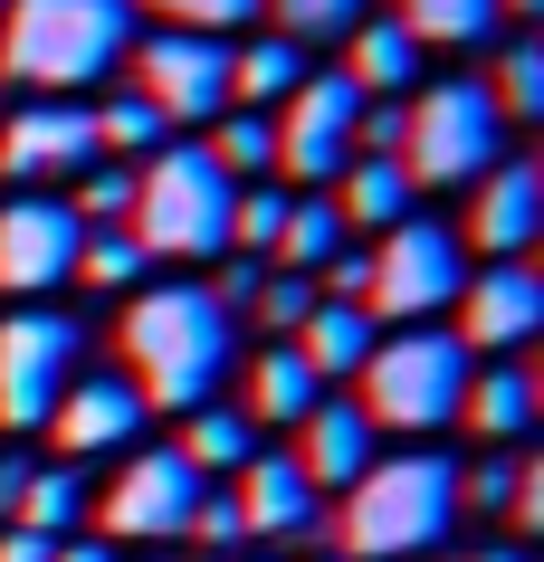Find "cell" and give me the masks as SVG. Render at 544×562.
<instances>
[{
  "label": "cell",
  "instance_id": "6da1fadb",
  "mask_svg": "<svg viewBox=\"0 0 544 562\" xmlns=\"http://www.w3.org/2000/svg\"><path fill=\"white\" fill-rule=\"evenodd\" d=\"M230 372V315L211 286H134L124 305V382L144 411H201Z\"/></svg>",
  "mask_w": 544,
  "mask_h": 562
},
{
  "label": "cell",
  "instance_id": "7a4b0ae2",
  "mask_svg": "<svg viewBox=\"0 0 544 562\" xmlns=\"http://www.w3.org/2000/svg\"><path fill=\"white\" fill-rule=\"evenodd\" d=\"M134 48V0H10L0 10V77L38 95H77L115 77Z\"/></svg>",
  "mask_w": 544,
  "mask_h": 562
},
{
  "label": "cell",
  "instance_id": "3957f363",
  "mask_svg": "<svg viewBox=\"0 0 544 562\" xmlns=\"http://www.w3.org/2000/svg\"><path fill=\"white\" fill-rule=\"evenodd\" d=\"M449 525H458V468L440 448H401V458H373L344 486L334 543H344V562H411Z\"/></svg>",
  "mask_w": 544,
  "mask_h": 562
},
{
  "label": "cell",
  "instance_id": "277c9868",
  "mask_svg": "<svg viewBox=\"0 0 544 562\" xmlns=\"http://www.w3.org/2000/svg\"><path fill=\"white\" fill-rule=\"evenodd\" d=\"M458 391H468V344L440 325H401V334H373V353L354 372V411L373 429L430 439L458 419Z\"/></svg>",
  "mask_w": 544,
  "mask_h": 562
},
{
  "label": "cell",
  "instance_id": "5b68a950",
  "mask_svg": "<svg viewBox=\"0 0 544 562\" xmlns=\"http://www.w3.org/2000/svg\"><path fill=\"white\" fill-rule=\"evenodd\" d=\"M230 201H240V181L220 172L201 144H163L134 172L124 229H134L144 258H230Z\"/></svg>",
  "mask_w": 544,
  "mask_h": 562
},
{
  "label": "cell",
  "instance_id": "8992f818",
  "mask_svg": "<svg viewBox=\"0 0 544 562\" xmlns=\"http://www.w3.org/2000/svg\"><path fill=\"white\" fill-rule=\"evenodd\" d=\"M392 162L411 172V191H468L478 172H497L507 162V115H497L487 77H440V87L411 95Z\"/></svg>",
  "mask_w": 544,
  "mask_h": 562
},
{
  "label": "cell",
  "instance_id": "52a82bcc",
  "mask_svg": "<svg viewBox=\"0 0 544 562\" xmlns=\"http://www.w3.org/2000/svg\"><path fill=\"white\" fill-rule=\"evenodd\" d=\"M363 315L373 325H430L440 305H458V286H468V248H458L449 220H392L382 229V248H363Z\"/></svg>",
  "mask_w": 544,
  "mask_h": 562
},
{
  "label": "cell",
  "instance_id": "ba28073f",
  "mask_svg": "<svg viewBox=\"0 0 544 562\" xmlns=\"http://www.w3.org/2000/svg\"><path fill=\"white\" fill-rule=\"evenodd\" d=\"M87 372V334L48 315V305H20L10 325H0V429L20 439V429H48L58 411V391Z\"/></svg>",
  "mask_w": 544,
  "mask_h": 562
},
{
  "label": "cell",
  "instance_id": "9c48e42d",
  "mask_svg": "<svg viewBox=\"0 0 544 562\" xmlns=\"http://www.w3.org/2000/svg\"><path fill=\"white\" fill-rule=\"evenodd\" d=\"M277 172L306 181V191H334L344 162H354V124H363V95L344 87V67H306L297 95L277 105Z\"/></svg>",
  "mask_w": 544,
  "mask_h": 562
},
{
  "label": "cell",
  "instance_id": "30bf717a",
  "mask_svg": "<svg viewBox=\"0 0 544 562\" xmlns=\"http://www.w3.org/2000/svg\"><path fill=\"white\" fill-rule=\"evenodd\" d=\"M124 58H134V95H144L163 124H220L230 115V38L153 30V38H134Z\"/></svg>",
  "mask_w": 544,
  "mask_h": 562
},
{
  "label": "cell",
  "instance_id": "8fae6325",
  "mask_svg": "<svg viewBox=\"0 0 544 562\" xmlns=\"http://www.w3.org/2000/svg\"><path fill=\"white\" fill-rule=\"evenodd\" d=\"M201 496H211V476L181 468V448H134L124 476L106 486V533H124V543H181Z\"/></svg>",
  "mask_w": 544,
  "mask_h": 562
},
{
  "label": "cell",
  "instance_id": "7c38bea8",
  "mask_svg": "<svg viewBox=\"0 0 544 562\" xmlns=\"http://www.w3.org/2000/svg\"><path fill=\"white\" fill-rule=\"evenodd\" d=\"M106 153H96V105L87 95H38V105H20V115L0 124V172L10 181H77L96 172Z\"/></svg>",
  "mask_w": 544,
  "mask_h": 562
},
{
  "label": "cell",
  "instance_id": "4fadbf2b",
  "mask_svg": "<svg viewBox=\"0 0 544 562\" xmlns=\"http://www.w3.org/2000/svg\"><path fill=\"white\" fill-rule=\"evenodd\" d=\"M77 238H87V220L67 201H10L0 210V296H48V286H67L77 277Z\"/></svg>",
  "mask_w": 544,
  "mask_h": 562
},
{
  "label": "cell",
  "instance_id": "5bb4252c",
  "mask_svg": "<svg viewBox=\"0 0 544 562\" xmlns=\"http://www.w3.org/2000/svg\"><path fill=\"white\" fill-rule=\"evenodd\" d=\"M535 325H544V277L525 258H497L458 286V344L468 353H515V344H535Z\"/></svg>",
  "mask_w": 544,
  "mask_h": 562
},
{
  "label": "cell",
  "instance_id": "9a60e30c",
  "mask_svg": "<svg viewBox=\"0 0 544 562\" xmlns=\"http://www.w3.org/2000/svg\"><path fill=\"white\" fill-rule=\"evenodd\" d=\"M134 429H144V401H134L124 372H77V382L58 391V411H48V439L67 448V468L134 448Z\"/></svg>",
  "mask_w": 544,
  "mask_h": 562
},
{
  "label": "cell",
  "instance_id": "2e32d148",
  "mask_svg": "<svg viewBox=\"0 0 544 562\" xmlns=\"http://www.w3.org/2000/svg\"><path fill=\"white\" fill-rule=\"evenodd\" d=\"M544 229V172L525 162V153H507L497 172L468 181V248H487V258H525Z\"/></svg>",
  "mask_w": 544,
  "mask_h": 562
},
{
  "label": "cell",
  "instance_id": "e0dca14e",
  "mask_svg": "<svg viewBox=\"0 0 544 562\" xmlns=\"http://www.w3.org/2000/svg\"><path fill=\"white\" fill-rule=\"evenodd\" d=\"M373 439H382V429H373L354 401H315V411L297 419V448H287V458L306 468V486H315V496H344V486L373 468Z\"/></svg>",
  "mask_w": 544,
  "mask_h": 562
},
{
  "label": "cell",
  "instance_id": "ac0fdd59",
  "mask_svg": "<svg viewBox=\"0 0 544 562\" xmlns=\"http://www.w3.org/2000/svg\"><path fill=\"white\" fill-rule=\"evenodd\" d=\"M230 505H240L248 533H287V543L315 533V486H306V468L287 458V448H258V458L230 476Z\"/></svg>",
  "mask_w": 544,
  "mask_h": 562
},
{
  "label": "cell",
  "instance_id": "d6986e66",
  "mask_svg": "<svg viewBox=\"0 0 544 562\" xmlns=\"http://www.w3.org/2000/svg\"><path fill=\"white\" fill-rule=\"evenodd\" d=\"M421 38L401 30V20H363L354 38H344V87L363 95V105H401V95L421 87Z\"/></svg>",
  "mask_w": 544,
  "mask_h": 562
},
{
  "label": "cell",
  "instance_id": "ffe728a7",
  "mask_svg": "<svg viewBox=\"0 0 544 562\" xmlns=\"http://www.w3.org/2000/svg\"><path fill=\"white\" fill-rule=\"evenodd\" d=\"M373 315H363V305H334V296H315V315H306L297 334H287V344H297V362L306 372H315V382H354L363 372V353H373Z\"/></svg>",
  "mask_w": 544,
  "mask_h": 562
},
{
  "label": "cell",
  "instance_id": "44dd1931",
  "mask_svg": "<svg viewBox=\"0 0 544 562\" xmlns=\"http://www.w3.org/2000/svg\"><path fill=\"white\" fill-rule=\"evenodd\" d=\"M344 210H334V191H287V220H277V248L268 267H287V277H315L325 258H344Z\"/></svg>",
  "mask_w": 544,
  "mask_h": 562
},
{
  "label": "cell",
  "instance_id": "7402d4cb",
  "mask_svg": "<svg viewBox=\"0 0 544 562\" xmlns=\"http://www.w3.org/2000/svg\"><path fill=\"white\" fill-rule=\"evenodd\" d=\"M411 172H401L392 153H354L344 162V181H334V210H344V229H392V220H411Z\"/></svg>",
  "mask_w": 544,
  "mask_h": 562
},
{
  "label": "cell",
  "instance_id": "603a6c76",
  "mask_svg": "<svg viewBox=\"0 0 544 562\" xmlns=\"http://www.w3.org/2000/svg\"><path fill=\"white\" fill-rule=\"evenodd\" d=\"M306 48L297 38H240V48H230V105H248V115H268V105H287V95H297V77H306Z\"/></svg>",
  "mask_w": 544,
  "mask_h": 562
},
{
  "label": "cell",
  "instance_id": "cb8c5ba5",
  "mask_svg": "<svg viewBox=\"0 0 544 562\" xmlns=\"http://www.w3.org/2000/svg\"><path fill=\"white\" fill-rule=\"evenodd\" d=\"M315 401H325V382H315V372H306L297 362V344H268V353L248 362V429H258V419H277V429H297L306 411H315Z\"/></svg>",
  "mask_w": 544,
  "mask_h": 562
},
{
  "label": "cell",
  "instance_id": "d4e9b609",
  "mask_svg": "<svg viewBox=\"0 0 544 562\" xmlns=\"http://www.w3.org/2000/svg\"><path fill=\"white\" fill-rule=\"evenodd\" d=\"M10 525L38 533V543H77V525H87V468H30Z\"/></svg>",
  "mask_w": 544,
  "mask_h": 562
},
{
  "label": "cell",
  "instance_id": "484cf974",
  "mask_svg": "<svg viewBox=\"0 0 544 562\" xmlns=\"http://www.w3.org/2000/svg\"><path fill=\"white\" fill-rule=\"evenodd\" d=\"M458 411H468V429H478V439H525V419H535V372H525V362L468 372Z\"/></svg>",
  "mask_w": 544,
  "mask_h": 562
},
{
  "label": "cell",
  "instance_id": "4316f807",
  "mask_svg": "<svg viewBox=\"0 0 544 562\" xmlns=\"http://www.w3.org/2000/svg\"><path fill=\"white\" fill-rule=\"evenodd\" d=\"M248 458H258V429H248L240 411H220V401L181 411V468L191 476H240Z\"/></svg>",
  "mask_w": 544,
  "mask_h": 562
},
{
  "label": "cell",
  "instance_id": "83f0119b",
  "mask_svg": "<svg viewBox=\"0 0 544 562\" xmlns=\"http://www.w3.org/2000/svg\"><path fill=\"white\" fill-rule=\"evenodd\" d=\"M392 20L421 38V48H478V38H497L507 10H497V0H392Z\"/></svg>",
  "mask_w": 544,
  "mask_h": 562
},
{
  "label": "cell",
  "instance_id": "f1b7e54d",
  "mask_svg": "<svg viewBox=\"0 0 544 562\" xmlns=\"http://www.w3.org/2000/svg\"><path fill=\"white\" fill-rule=\"evenodd\" d=\"M144 248H134V229H87L77 238V277H87L96 296H134V286H144Z\"/></svg>",
  "mask_w": 544,
  "mask_h": 562
},
{
  "label": "cell",
  "instance_id": "f546056e",
  "mask_svg": "<svg viewBox=\"0 0 544 562\" xmlns=\"http://www.w3.org/2000/svg\"><path fill=\"white\" fill-rule=\"evenodd\" d=\"M163 144H173V124L153 115L144 95H115V105H96V153H115V162H153Z\"/></svg>",
  "mask_w": 544,
  "mask_h": 562
},
{
  "label": "cell",
  "instance_id": "4dcf8cb0",
  "mask_svg": "<svg viewBox=\"0 0 544 562\" xmlns=\"http://www.w3.org/2000/svg\"><path fill=\"white\" fill-rule=\"evenodd\" d=\"M487 95H497V115H507V124H535L544 115V38H507V58H497Z\"/></svg>",
  "mask_w": 544,
  "mask_h": 562
},
{
  "label": "cell",
  "instance_id": "1f68e13d",
  "mask_svg": "<svg viewBox=\"0 0 544 562\" xmlns=\"http://www.w3.org/2000/svg\"><path fill=\"white\" fill-rule=\"evenodd\" d=\"M268 20H277V38H297L315 58V38H354L373 20V0H268Z\"/></svg>",
  "mask_w": 544,
  "mask_h": 562
},
{
  "label": "cell",
  "instance_id": "d6a6232c",
  "mask_svg": "<svg viewBox=\"0 0 544 562\" xmlns=\"http://www.w3.org/2000/svg\"><path fill=\"white\" fill-rule=\"evenodd\" d=\"M201 153H211V162H220L230 181H258V172H277V124L240 105V115H220V134H211Z\"/></svg>",
  "mask_w": 544,
  "mask_h": 562
},
{
  "label": "cell",
  "instance_id": "836d02e7",
  "mask_svg": "<svg viewBox=\"0 0 544 562\" xmlns=\"http://www.w3.org/2000/svg\"><path fill=\"white\" fill-rule=\"evenodd\" d=\"M277 220H287V191L240 181V201H230V248H240V258H268V248H277Z\"/></svg>",
  "mask_w": 544,
  "mask_h": 562
},
{
  "label": "cell",
  "instance_id": "e575fe53",
  "mask_svg": "<svg viewBox=\"0 0 544 562\" xmlns=\"http://www.w3.org/2000/svg\"><path fill=\"white\" fill-rule=\"evenodd\" d=\"M77 220H87V229H124V210H134V172H124V162H96V172H77Z\"/></svg>",
  "mask_w": 544,
  "mask_h": 562
},
{
  "label": "cell",
  "instance_id": "d590c367",
  "mask_svg": "<svg viewBox=\"0 0 544 562\" xmlns=\"http://www.w3.org/2000/svg\"><path fill=\"white\" fill-rule=\"evenodd\" d=\"M144 10H163V30H201V38H230L248 30L268 0H144Z\"/></svg>",
  "mask_w": 544,
  "mask_h": 562
},
{
  "label": "cell",
  "instance_id": "8d00e7d4",
  "mask_svg": "<svg viewBox=\"0 0 544 562\" xmlns=\"http://www.w3.org/2000/svg\"><path fill=\"white\" fill-rule=\"evenodd\" d=\"M248 315H258V325L287 344V334L315 315V277H287V267H268V286H258V305H248Z\"/></svg>",
  "mask_w": 544,
  "mask_h": 562
},
{
  "label": "cell",
  "instance_id": "74e56055",
  "mask_svg": "<svg viewBox=\"0 0 544 562\" xmlns=\"http://www.w3.org/2000/svg\"><path fill=\"white\" fill-rule=\"evenodd\" d=\"M191 543H211V562H220V553H240V543H248L240 505H230V496H201V515H191Z\"/></svg>",
  "mask_w": 544,
  "mask_h": 562
},
{
  "label": "cell",
  "instance_id": "f35d334b",
  "mask_svg": "<svg viewBox=\"0 0 544 562\" xmlns=\"http://www.w3.org/2000/svg\"><path fill=\"white\" fill-rule=\"evenodd\" d=\"M258 286H268V258H230V267H220V286H211V305H220V315H248Z\"/></svg>",
  "mask_w": 544,
  "mask_h": 562
},
{
  "label": "cell",
  "instance_id": "ab89813d",
  "mask_svg": "<svg viewBox=\"0 0 544 562\" xmlns=\"http://www.w3.org/2000/svg\"><path fill=\"white\" fill-rule=\"evenodd\" d=\"M48 553H58V543H38V533H20V525L0 533V562H48Z\"/></svg>",
  "mask_w": 544,
  "mask_h": 562
},
{
  "label": "cell",
  "instance_id": "60d3db41",
  "mask_svg": "<svg viewBox=\"0 0 544 562\" xmlns=\"http://www.w3.org/2000/svg\"><path fill=\"white\" fill-rule=\"evenodd\" d=\"M20 486H30V458H0V515L20 505Z\"/></svg>",
  "mask_w": 544,
  "mask_h": 562
},
{
  "label": "cell",
  "instance_id": "b9f144b4",
  "mask_svg": "<svg viewBox=\"0 0 544 562\" xmlns=\"http://www.w3.org/2000/svg\"><path fill=\"white\" fill-rule=\"evenodd\" d=\"M48 562H115V543H58Z\"/></svg>",
  "mask_w": 544,
  "mask_h": 562
},
{
  "label": "cell",
  "instance_id": "7bdbcfd3",
  "mask_svg": "<svg viewBox=\"0 0 544 562\" xmlns=\"http://www.w3.org/2000/svg\"><path fill=\"white\" fill-rule=\"evenodd\" d=\"M468 562H525V553H515V543H497V553H468Z\"/></svg>",
  "mask_w": 544,
  "mask_h": 562
},
{
  "label": "cell",
  "instance_id": "ee69618b",
  "mask_svg": "<svg viewBox=\"0 0 544 562\" xmlns=\"http://www.w3.org/2000/svg\"><path fill=\"white\" fill-rule=\"evenodd\" d=\"M325 562H344V553H325Z\"/></svg>",
  "mask_w": 544,
  "mask_h": 562
},
{
  "label": "cell",
  "instance_id": "f6af8a7d",
  "mask_svg": "<svg viewBox=\"0 0 544 562\" xmlns=\"http://www.w3.org/2000/svg\"><path fill=\"white\" fill-rule=\"evenodd\" d=\"M0 10H10V0H0Z\"/></svg>",
  "mask_w": 544,
  "mask_h": 562
}]
</instances>
